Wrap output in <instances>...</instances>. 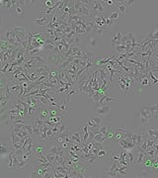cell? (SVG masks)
I'll return each mask as SVG.
<instances>
[{"instance_id":"cell-1","label":"cell","mask_w":158,"mask_h":178,"mask_svg":"<svg viewBox=\"0 0 158 178\" xmlns=\"http://www.w3.org/2000/svg\"><path fill=\"white\" fill-rule=\"evenodd\" d=\"M157 109H158V104H148L138 111L137 116L139 121L142 123V125L147 124L150 121V119L153 117V114H154V112Z\"/></svg>"},{"instance_id":"cell-2","label":"cell","mask_w":158,"mask_h":178,"mask_svg":"<svg viewBox=\"0 0 158 178\" xmlns=\"http://www.w3.org/2000/svg\"><path fill=\"white\" fill-rule=\"evenodd\" d=\"M64 60H65V57H64V56L61 55V53L51 51L49 52V56H47V64L49 65L50 68H58L60 64Z\"/></svg>"},{"instance_id":"cell-3","label":"cell","mask_w":158,"mask_h":178,"mask_svg":"<svg viewBox=\"0 0 158 178\" xmlns=\"http://www.w3.org/2000/svg\"><path fill=\"white\" fill-rule=\"evenodd\" d=\"M16 37L17 35L15 33L14 29H13V26H10L8 27V28L5 30V32H4V37L1 38V40H4V41H7L11 44H13L14 46H17V47H20L21 44L17 43L16 41Z\"/></svg>"},{"instance_id":"cell-4","label":"cell","mask_w":158,"mask_h":178,"mask_svg":"<svg viewBox=\"0 0 158 178\" xmlns=\"http://www.w3.org/2000/svg\"><path fill=\"white\" fill-rule=\"evenodd\" d=\"M83 131V127L79 128H73V129H68L67 130V136L71 139L72 141H75L78 144L82 145V140H81V132Z\"/></svg>"},{"instance_id":"cell-5","label":"cell","mask_w":158,"mask_h":178,"mask_svg":"<svg viewBox=\"0 0 158 178\" xmlns=\"http://www.w3.org/2000/svg\"><path fill=\"white\" fill-rule=\"evenodd\" d=\"M89 9L91 10V12L93 13V15H94L95 18L102 14V12L104 11V7L102 5V3H101V0H96V1H93V3H92V5Z\"/></svg>"},{"instance_id":"cell-6","label":"cell","mask_w":158,"mask_h":178,"mask_svg":"<svg viewBox=\"0 0 158 178\" xmlns=\"http://www.w3.org/2000/svg\"><path fill=\"white\" fill-rule=\"evenodd\" d=\"M50 19L49 17L46 15H41L40 17H33L32 18V22L35 24H37L38 26H47L50 24Z\"/></svg>"},{"instance_id":"cell-7","label":"cell","mask_w":158,"mask_h":178,"mask_svg":"<svg viewBox=\"0 0 158 178\" xmlns=\"http://www.w3.org/2000/svg\"><path fill=\"white\" fill-rule=\"evenodd\" d=\"M47 146L46 145V142H39L38 145H35L33 146V151L36 157L40 154H46L47 153Z\"/></svg>"},{"instance_id":"cell-8","label":"cell","mask_w":158,"mask_h":178,"mask_svg":"<svg viewBox=\"0 0 158 178\" xmlns=\"http://www.w3.org/2000/svg\"><path fill=\"white\" fill-rule=\"evenodd\" d=\"M13 29H14L16 35L18 36L22 41L28 39V32L26 31V29L24 28V27H22V26H13Z\"/></svg>"},{"instance_id":"cell-9","label":"cell","mask_w":158,"mask_h":178,"mask_svg":"<svg viewBox=\"0 0 158 178\" xmlns=\"http://www.w3.org/2000/svg\"><path fill=\"white\" fill-rule=\"evenodd\" d=\"M137 150H138V153H137V160H135V163H134V165H143V163L144 161H145V159L147 157V155L145 153V151H144L143 149H141L140 148H137Z\"/></svg>"},{"instance_id":"cell-10","label":"cell","mask_w":158,"mask_h":178,"mask_svg":"<svg viewBox=\"0 0 158 178\" xmlns=\"http://www.w3.org/2000/svg\"><path fill=\"white\" fill-rule=\"evenodd\" d=\"M145 137L147 139L151 141H158V129L156 128H148L147 130L144 132Z\"/></svg>"},{"instance_id":"cell-11","label":"cell","mask_w":158,"mask_h":178,"mask_svg":"<svg viewBox=\"0 0 158 178\" xmlns=\"http://www.w3.org/2000/svg\"><path fill=\"white\" fill-rule=\"evenodd\" d=\"M116 96H114V97H110L108 95H104L101 97V99L99 101V105L100 106H103V105H108V103H110V102H117L118 99L117 98H115Z\"/></svg>"},{"instance_id":"cell-12","label":"cell","mask_w":158,"mask_h":178,"mask_svg":"<svg viewBox=\"0 0 158 178\" xmlns=\"http://www.w3.org/2000/svg\"><path fill=\"white\" fill-rule=\"evenodd\" d=\"M11 150H14L13 148L11 146V145L9 142H4V141H1V144H0V151H1L2 154H5V153H9Z\"/></svg>"},{"instance_id":"cell-13","label":"cell","mask_w":158,"mask_h":178,"mask_svg":"<svg viewBox=\"0 0 158 178\" xmlns=\"http://www.w3.org/2000/svg\"><path fill=\"white\" fill-rule=\"evenodd\" d=\"M118 166V161L117 160H114V162L112 164V166L111 167H109L108 169L105 172H106V174L109 175V176H113V177H115L118 175V173L116 171V168Z\"/></svg>"},{"instance_id":"cell-14","label":"cell","mask_w":158,"mask_h":178,"mask_svg":"<svg viewBox=\"0 0 158 178\" xmlns=\"http://www.w3.org/2000/svg\"><path fill=\"white\" fill-rule=\"evenodd\" d=\"M50 112H51L50 108L47 105H45L41 110H40V117L39 118H41L42 120L49 119V117H50Z\"/></svg>"},{"instance_id":"cell-15","label":"cell","mask_w":158,"mask_h":178,"mask_svg":"<svg viewBox=\"0 0 158 178\" xmlns=\"http://www.w3.org/2000/svg\"><path fill=\"white\" fill-rule=\"evenodd\" d=\"M115 130L116 128H108L107 130V133L105 134V136H106V139H107V141H115L116 139H115Z\"/></svg>"},{"instance_id":"cell-16","label":"cell","mask_w":158,"mask_h":178,"mask_svg":"<svg viewBox=\"0 0 158 178\" xmlns=\"http://www.w3.org/2000/svg\"><path fill=\"white\" fill-rule=\"evenodd\" d=\"M10 79L8 78L6 74H2L0 75V90H5L7 87V84L9 83Z\"/></svg>"},{"instance_id":"cell-17","label":"cell","mask_w":158,"mask_h":178,"mask_svg":"<svg viewBox=\"0 0 158 178\" xmlns=\"http://www.w3.org/2000/svg\"><path fill=\"white\" fill-rule=\"evenodd\" d=\"M109 30V27L108 26H98V25H95V27L92 30V34L94 35H101L103 34L104 32Z\"/></svg>"},{"instance_id":"cell-18","label":"cell","mask_w":158,"mask_h":178,"mask_svg":"<svg viewBox=\"0 0 158 178\" xmlns=\"http://www.w3.org/2000/svg\"><path fill=\"white\" fill-rule=\"evenodd\" d=\"M83 157H85L87 159V161H88L89 165H93L95 160H96V157H97V155L94 154L92 151H89L88 153H85V154H82Z\"/></svg>"},{"instance_id":"cell-19","label":"cell","mask_w":158,"mask_h":178,"mask_svg":"<svg viewBox=\"0 0 158 178\" xmlns=\"http://www.w3.org/2000/svg\"><path fill=\"white\" fill-rule=\"evenodd\" d=\"M22 139L17 135L15 132H13L12 130H10V137H9V144L12 145H15L17 142H19Z\"/></svg>"},{"instance_id":"cell-20","label":"cell","mask_w":158,"mask_h":178,"mask_svg":"<svg viewBox=\"0 0 158 178\" xmlns=\"http://www.w3.org/2000/svg\"><path fill=\"white\" fill-rule=\"evenodd\" d=\"M110 106L108 105H103V106H99L97 109H96V113H97L98 115L100 116H105V115H107L108 112L110 111Z\"/></svg>"},{"instance_id":"cell-21","label":"cell","mask_w":158,"mask_h":178,"mask_svg":"<svg viewBox=\"0 0 158 178\" xmlns=\"http://www.w3.org/2000/svg\"><path fill=\"white\" fill-rule=\"evenodd\" d=\"M126 32H115L112 34V44L113 43H117V42H121L122 38L124 37V35Z\"/></svg>"},{"instance_id":"cell-22","label":"cell","mask_w":158,"mask_h":178,"mask_svg":"<svg viewBox=\"0 0 158 178\" xmlns=\"http://www.w3.org/2000/svg\"><path fill=\"white\" fill-rule=\"evenodd\" d=\"M98 44H99V39L97 37V35H91L89 37V44L91 48H95L96 47H98Z\"/></svg>"},{"instance_id":"cell-23","label":"cell","mask_w":158,"mask_h":178,"mask_svg":"<svg viewBox=\"0 0 158 178\" xmlns=\"http://www.w3.org/2000/svg\"><path fill=\"white\" fill-rule=\"evenodd\" d=\"M94 141H97V142H100V144H103L104 141H107V139H106V136L104 135V134L100 133L98 135H95L94 136V139H93Z\"/></svg>"},{"instance_id":"cell-24","label":"cell","mask_w":158,"mask_h":178,"mask_svg":"<svg viewBox=\"0 0 158 178\" xmlns=\"http://www.w3.org/2000/svg\"><path fill=\"white\" fill-rule=\"evenodd\" d=\"M116 7H117V10L121 13L122 15H126V8L122 5L121 3V1H117L116 2Z\"/></svg>"},{"instance_id":"cell-25","label":"cell","mask_w":158,"mask_h":178,"mask_svg":"<svg viewBox=\"0 0 158 178\" xmlns=\"http://www.w3.org/2000/svg\"><path fill=\"white\" fill-rule=\"evenodd\" d=\"M83 132H84V136L82 137V144H85L89 139V127L88 126L83 127Z\"/></svg>"},{"instance_id":"cell-26","label":"cell","mask_w":158,"mask_h":178,"mask_svg":"<svg viewBox=\"0 0 158 178\" xmlns=\"http://www.w3.org/2000/svg\"><path fill=\"white\" fill-rule=\"evenodd\" d=\"M46 155H47V160H49V162H51L52 165L55 166V158H56V153H47Z\"/></svg>"},{"instance_id":"cell-27","label":"cell","mask_w":158,"mask_h":178,"mask_svg":"<svg viewBox=\"0 0 158 178\" xmlns=\"http://www.w3.org/2000/svg\"><path fill=\"white\" fill-rule=\"evenodd\" d=\"M146 37H148L150 40H158V27L152 33L146 34Z\"/></svg>"},{"instance_id":"cell-28","label":"cell","mask_w":158,"mask_h":178,"mask_svg":"<svg viewBox=\"0 0 158 178\" xmlns=\"http://www.w3.org/2000/svg\"><path fill=\"white\" fill-rule=\"evenodd\" d=\"M37 111H39L37 107H35V106H29V110H28V117H29V119L32 118L33 116H34V114L36 113Z\"/></svg>"},{"instance_id":"cell-29","label":"cell","mask_w":158,"mask_h":178,"mask_svg":"<svg viewBox=\"0 0 158 178\" xmlns=\"http://www.w3.org/2000/svg\"><path fill=\"white\" fill-rule=\"evenodd\" d=\"M15 13H16L17 16L22 17V16H23V13H24V7L20 6V5H17L15 7Z\"/></svg>"},{"instance_id":"cell-30","label":"cell","mask_w":158,"mask_h":178,"mask_svg":"<svg viewBox=\"0 0 158 178\" xmlns=\"http://www.w3.org/2000/svg\"><path fill=\"white\" fill-rule=\"evenodd\" d=\"M121 3H122V5H124L126 8H129V7L134 6V0H122V1H121Z\"/></svg>"},{"instance_id":"cell-31","label":"cell","mask_w":158,"mask_h":178,"mask_svg":"<svg viewBox=\"0 0 158 178\" xmlns=\"http://www.w3.org/2000/svg\"><path fill=\"white\" fill-rule=\"evenodd\" d=\"M118 14H120V12H118V10H115L109 17H110V19L113 20L114 22H117L118 21Z\"/></svg>"},{"instance_id":"cell-32","label":"cell","mask_w":158,"mask_h":178,"mask_svg":"<svg viewBox=\"0 0 158 178\" xmlns=\"http://www.w3.org/2000/svg\"><path fill=\"white\" fill-rule=\"evenodd\" d=\"M116 2L114 0H105V3H106V7H114L116 6Z\"/></svg>"},{"instance_id":"cell-33","label":"cell","mask_w":158,"mask_h":178,"mask_svg":"<svg viewBox=\"0 0 158 178\" xmlns=\"http://www.w3.org/2000/svg\"><path fill=\"white\" fill-rule=\"evenodd\" d=\"M109 157V151H106V150H104L103 149H101L99 150V153H97V157Z\"/></svg>"},{"instance_id":"cell-34","label":"cell","mask_w":158,"mask_h":178,"mask_svg":"<svg viewBox=\"0 0 158 178\" xmlns=\"http://www.w3.org/2000/svg\"><path fill=\"white\" fill-rule=\"evenodd\" d=\"M58 115H62V114H60L58 111H55V110H51V112H50V117H55V116H58Z\"/></svg>"},{"instance_id":"cell-35","label":"cell","mask_w":158,"mask_h":178,"mask_svg":"<svg viewBox=\"0 0 158 178\" xmlns=\"http://www.w3.org/2000/svg\"><path fill=\"white\" fill-rule=\"evenodd\" d=\"M91 120H92V121H93L95 124H98V125H100L101 121H102V119H101L100 117H94V118H92Z\"/></svg>"},{"instance_id":"cell-36","label":"cell","mask_w":158,"mask_h":178,"mask_svg":"<svg viewBox=\"0 0 158 178\" xmlns=\"http://www.w3.org/2000/svg\"><path fill=\"white\" fill-rule=\"evenodd\" d=\"M98 130H99V132H100V133H102V134H104V135H105V134L107 133L108 128H107L106 126H104V127H100V128L98 129Z\"/></svg>"},{"instance_id":"cell-37","label":"cell","mask_w":158,"mask_h":178,"mask_svg":"<svg viewBox=\"0 0 158 178\" xmlns=\"http://www.w3.org/2000/svg\"><path fill=\"white\" fill-rule=\"evenodd\" d=\"M35 2H36V1H30V0H27V1H26V6H27V7H31Z\"/></svg>"},{"instance_id":"cell-38","label":"cell","mask_w":158,"mask_h":178,"mask_svg":"<svg viewBox=\"0 0 158 178\" xmlns=\"http://www.w3.org/2000/svg\"><path fill=\"white\" fill-rule=\"evenodd\" d=\"M153 117H154L156 120H158V109L155 111V112H154V114H153Z\"/></svg>"}]
</instances>
